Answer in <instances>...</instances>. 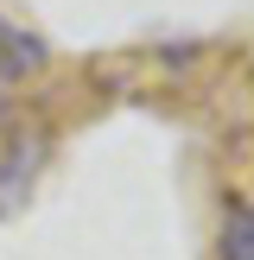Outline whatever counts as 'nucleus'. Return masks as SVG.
<instances>
[{
    "label": "nucleus",
    "mask_w": 254,
    "mask_h": 260,
    "mask_svg": "<svg viewBox=\"0 0 254 260\" xmlns=\"http://www.w3.org/2000/svg\"><path fill=\"white\" fill-rule=\"evenodd\" d=\"M45 63H51V45L0 13V83H25V76H38Z\"/></svg>",
    "instance_id": "1"
},
{
    "label": "nucleus",
    "mask_w": 254,
    "mask_h": 260,
    "mask_svg": "<svg viewBox=\"0 0 254 260\" xmlns=\"http://www.w3.org/2000/svg\"><path fill=\"white\" fill-rule=\"evenodd\" d=\"M216 260H254V203H223V222H216Z\"/></svg>",
    "instance_id": "3"
},
{
    "label": "nucleus",
    "mask_w": 254,
    "mask_h": 260,
    "mask_svg": "<svg viewBox=\"0 0 254 260\" xmlns=\"http://www.w3.org/2000/svg\"><path fill=\"white\" fill-rule=\"evenodd\" d=\"M45 146H51L45 134H19V140H13L7 165H0V210H13V203H19L25 190H32L38 165H45Z\"/></svg>",
    "instance_id": "2"
}]
</instances>
